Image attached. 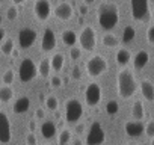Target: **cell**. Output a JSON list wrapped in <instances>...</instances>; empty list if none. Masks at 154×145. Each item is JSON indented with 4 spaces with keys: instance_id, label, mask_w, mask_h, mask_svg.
<instances>
[{
    "instance_id": "ffe728a7",
    "label": "cell",
    "mask_w": 154,
    "mask_h": 145,
    "mask_svg": "<svg viewBox=\"0 0 154 145\" xmlns=\"http://www.w3.org/2000/svg\"><path fill=\"white\" fill-rule=\"evenodd\" d=\"M29 107H30V100L27 98V97H20L15 103H14V112L15 113H26L27 110H29Z\"/></svg>"
},
{
    "instance_id": "b9f144b4",
    "label": "cell",
    "mask_w": 154,
    "mask_h": 145,
    "mask_svg": "<svg viewBox=\"0 0 154 145\" xmlns=\"http://www.w3.org/2000/svg\"><path fill=\"white\" fill-rule=\"evenodd\" d=\"M5 36H6V30H5L3 27H0V42L5 39Z\"/></svg>"
},
{
    "instance_id": "836d02e7",
    "label": "cell",
    "mask_w": 154,
    "mask_h": 145,
    "mask_svg": "<svg viewBox=\"0 0 154 145\" xmlns=\"http://www.w3.org/2000/svg\"><path fill=\"white\" fill-rule=\"evenodd\" d=\"M17 17H18V9H17L15 6H11V8L6 11V18H8L9 21H14Z\"/></svg>"
},
{
    "instance_id": "484cf974",
    "label": "cell",
    "mask_w": 154,
    "mask_h": 145,
    "mask_svg": "<svg viewBox=\"0 0 154 145\" xmlns=\"http://www.w3.org/2000/svg\"><path fill=\"white\" fill-rule=\"evenodd\" d=\"M134 36H136V30L133 26L124 27V30H122V41L124 42H131L134 39Z\"/></svg>"
},
{
    "instance_id": "44dd1931",
    "label": "cell",
    "mask_w": 154,
    "mask_h": 145,
    "mask_svg": "<svg viewBox=\"0 0 154 145\" xmlns=\"http://www.w3.org/2000/svg\"><path fill=\"white\" fill-rule=\"evenodd\" d=\"M63 59H65V57H63V54H62V53H54V54L50 57L51 69H53V71H56V72L62 71L63 63H65V60H63Z\"/></svg>"
},
{
    "instance_id": "8992f818",
    "label": "cell",
    "mask_w": 154,
    "mask_h": 145,
    "mask_svg": "<svg viewBox=\"0 0 154 145\" xmlns=\"http://www.w3.org/2000/svg\"><path fill=\"white\" fill-rule=\"evenodd\" d=\"M83 115V106L79 100L71 98L65 103V119L69 124H75Z\"/></svg>"
},
{
    "instance_id": "1f68e13d",
    "label": "cell",
    "mask_w": 154,
    "mask_h": 145,
    "mask_svg": "<svg viewBox=\"0 0 154 145\" xmlns=\"http://www.w3.org/2000/svg\"><path fill=\"white\" fill-rule=\"evenodd\" d=\"M14 79H15V72L12 69H6L3 72V83L5 85H12Z\"/></svg>"
},
{
    "instance_id": "83f0119b",
    "label": "cell",
    "mask_w": 154,
    "mask_h": 145,
    "mask_svg": "<svg viewBox=\"0 0 154 145\" xmlns=\"http://www.w3.org/2000/svg\"><path fill=\"white\" fill-rule=\"evenodd\" d=\"M14 41L9 38V39H5V42L2 44V48H0V50H2V53L3 54H6V56H9V54H12V51H14Z\"/></svg>"
},
{
    "instance_id": "ee69618b",
    "label": "cell",
    "mask_w": 154,
    "mask_h": 145,
    "mask_svg": "<svg viewBox=\"0 0 154 145\" xmlns=\"http://www.w3.org/2000/svg\"><path fill=\"white\" fill-rule=\"evenodd\" d=\"M83 128H85V125H83V124H79V125L75 127V131H79V133H82V131H83Z\"/></svg>"
},
{
    "instance_id": "d6a6232c",
    "label": "cell",
    "mask_w": 154,
    "mask_h": 145,
    "mask_svg": "<svg viewBox=\"0 0 154 145\" xmlns=\"http://www.w3.org/2000/svg\"><path fill=\"white\" fill-rule=\"evenodd\" d=\"M69 57L72 60H79L82 57V50L80 48H77V47H71L69 48Z\"/></svg>"
},
{
    "instance_id": "603a6c76",
    "label": "cell",
    "mask_w": 154,
    "mask_h": 145,
    "mask_svg": "<svg viewBox=\"0 0 154 145\" xmlns=\"http://www.w3.org/2000/svg\"><path fill=\"white\" fill-rule=\"evenodd\" d=\"M131 115L136 121H142L143 116H145V110H143V104L140 100H136L133 103V110H131Z\"/></svg>"
},
{
    "instance_id": "f546056e",
    "label": "cell",
    "mask_w": 154,
    "mask_h": 145,
    "mask_svg": "<svg viewBox=\"0 0 154 145\" xmlns=\"http://www.w3.org/2000/svg\"><path fill=\"white\" fill-rule=\"evenodd\" d=\"M71 140V131L69 130H62L59 133V145H66L68 142Z\"/></svg>"
},
{
    "instance_id": "7dc6e473",
    "label": "cell",
    "mask_w": 154,
    "mask_h": 145,
    "mask_svg": "<svg viewBox=\"0 0 154 145\" xmlns=\"http://www.w3.org/2000/svg\"><path fill=\"white\" fill-rule=\"evenodd\" d=\"M94 2H95V0H85V3H86V5H92Z\"/></svg>"
},
{
    "instance_id": "8fae6325",
    "label": "cell",
    "mask_w": 154,
    "mask_h": 145,
    "mask_svg": "<svg viewBox=\"0 0 154 145\" xmlns=\"http://www.w3.org/2000/svg\"><path fill=\"white\" fill-rule=\"evenodd\" d=\"M36 36L38 33L30 29V27H23L20 32H18V44H20V48H29L35 44L36 41Z\"/></svg>"
},
{
    "instance_id": "ab89813d",
    "label": "cell",
    "mask_w": 154,
    "mask_h": 145,
    "mask_svg": "<svg viewBox=\"0 0 154 145\" xmlns=\"http://www.w3.org/2000/svg\"><path fill=\"white\" fill-rule=\"evenodd\" d=\"M35 116H36V119H44V118H45L44 109H36V112H35Z\"/></svg>"
},
{
    "instance_id": "3957f363",
    "label": "cell",
    "mask_w": 154,
    "mask_h": 145,
    "mask_svg": "<svg viewBox=\"0 0 154 145\" xmlns=\"http://www.w3.org/2000/svg\"><path fill=\"white\" fill-rule=\"evenodd\" d=\"M85 68H86V72L89 77H100L101 74H104L107 71L109 65H107L106 57H103L101 54H95L86 60Z\"/></svg>"
},
{
    "instance_id": "816d5d0a",
    "label": "cell",
    "mask_w": 154,
    "mask_h": 145,
    "mask_svg": "<svg viewBox=\"0 0 154 145\" xmlns=\"http://www.w3.org/2000/svg\"><path fill=\"white\" fill-rule=\"evenodd\" d=\"M0 2H2V0H0Z\"/></svg>"
},
{
    "instance_id": "7c38bea8",
    "label": "cell",
    "mask_w": 154,
    "mask_h": 145,
    "mask_svg": "<svg viewBox=\"0 0 154 145\" xmlns=\"http://www.w3.org/2000/svg\"><path fill=\"white\" fill-rule=\"evenodd\" d=\"M54 47H56V33L51 27H45L44 33H42V38H41V50L48 53Z\"/></svg>"
},
{
    "instance_id": "bcb514c9",
    "label": "cell",
    "mask_w": 154,
    "mask_h": 145,
    "mask_svg": "<svg viewBox=\"0 0 154 145\" xmlns=\"http://www.w3.org/2000/svg\"><path fill=\"white\" fill-rule=\"evenodd\" d=\"M18 54H20V51L14 48V51H12V56H14V57H18Z\"/></svg>"
},
{
    "instance_id": "681fc988",
    "label": "cell",
    "mask_w": 154,
    "mask_h": 145,
    "mask_svg": "<svg viewBox=\"0 0 154 145\" xmlns=\"http://www.w3.org/2000/svg\"><path fill=\"white\" fill-rule=\"evenodd\" d=\"M2 21H3V15H0V24H2Z\"/></svg>"
},
{
    "instance_id": "4dcf8cb0",
    "label": "cell",
    "mask_w": 154,
    "mask_h": 145,
    "mask_svg": "<svg viewBox=\"0 0 154 145\" xmlns=\"http://www.w3.org/2000/svg\"><path fill=\"white\" fill-rule=\"evenodd\" d=\"M45 106H47V109H50V110H56L57 109V106H59V101H57V98L54 97V95H50V97H47V100H45Z\"/></svg>"
},
{
    "instance_id": "74e56055",
    "label": "cell",
    "mask_w": 154,
    "mask_h": 145,
    "mask_svg": "<svg viewBox=\"0 0 154 145\" xmlns=\"http://www.w3.org/2000/svg\"><path fill=\"white\" fill-rule=\"evenodd\" d=\"M26 142H27V145H38V140H36V136H35L33 131H30V133L27 134Z\"/></svg>"
},
{
    "instance_id": "ba28073f",
    "label": "cell",
    "mask_w": 154,
    "mask_h": 145,
    "mask_svg": "<svg viewBox=\"0 0 154 145\" xmlns=\"http://www.w3.org/2000/svg\"><path fill=\"white\" fill-rule=\"evenodd\" d=\"M106 139V133L98 121L92 122L89 127V131L86 133V145H101Z\"/></svg>"
},
{
    "instance_id": "c3c4849f",
    "label": "cell",
    "mask_w": 154,
    "mask_h": 145,
    "mask_svg": "<svg viewBox=\"0 0 154 145\" xmlns=\"http://www.w3.org/2000/svg\"><path fill=\"white\" fill-rule=\"evenodd\" d=\"M74 145H82V142H80V140H75V142H74Z\"/></svg>"
},
{
    "instance_id": "7a4b0ae2",
    "label": "cell",
    "mask_w": 154,
    "mask_h": 145,
    "mask_svg": "<svg viewBox=\"0 0 154 145\" xmlns=\"http://www.w3.org/2000/svg\"><path fill=\"white\" fill-rule=\"evenodd\" d=\"M116 85H118V94L122 97V98H130L134 95L136 89H137V82H136V77L134 74L124 68L118 72L116 76Z\"/></svg>"
},
{
    "instance_id": "60d3db41",
    "label": "cell",
    "mask_w": 154,
    "mask_h": 145,
    "mask_svg": "<svg viewBox=\"0 0 154 145\" xmlns=\"http://www.w3.org/2000/svg\"><path fill=\"white\" fill-rule=\"evenodd\" d=\"M79 11H80V14H82V15H86V14H88V5H86V3H85V5H82Z\"/></svg>"
},
{
    "instance_id": "8d00e7d4",
    "label": "cell",
    "mask_w": 154,
    "mask_h": 145,
    "mask_svg": "<svg viewBox=\"0 0 154 145\" xmlns=\"http://www.w3.org/2000/svg\"><path fill=\"white\" fill-rule=\"evenodd\" d=\"M50 85H51L53 88H59V86H62V79H60L59 76H53V77L50 79Z\"/></svg>"
},
{
    "instance_id": "d6986e66",
    "label": "cell",
    "mask_w": 154,
    "mask_h": 145,
    "mask_svg": "<svg viewBox=\"0 0 154 145\" xmlns=\"http://www.w3.org/2000/svg\"><path fill=\"white\" fill-rule=\"evenodd\" d=\"M140 92H142V95H143L145 100L154 101V85L149 80H142V83H140Z\"/></svg>"
},
{
    "instance_id": "7bdbcfd3",
    "label": "cell",
    "mask_w": 154,
    "mask_h": 145,
    "mask_svg": "<svg viewBox=\"0 0 154 145\" xmlns=\"http://www.w3.org/2000/svg\"><path fill=\"white\" fill-rule=\"evenodd\" d=\"M29 128H30V131H35V128H36L35 121H30V122H29Z\"/></svg>"
},
{
    "instance_id": "7402d4cb",
    "label": "cell",
    "mask_w": 154,
    "mask_h": 145,
    "mask_svg": "<svg viewBox=\"0 0 154 145\" xmlns=\"http://www.w3.org/2000/svg\"><path fill=\"white\" fill-rule=\"evenodd\" d=\"M115 59H116V63L118 65H127L128 62H130V59H131V54H130V51L127 50V48H119L118 51H116V54H115Z\"/></svg>"
},
{
    "instance_id": "e0dca14e",
    "label": "cell",
    "mask_w": 154,
    "mask_h": 145,
    "mask_svg": "<svg viewBox=\"0 0 154 145\" xmlns=\"http://www.w3.org/2000/svg\"><path fill=\"white\" fill-rule=\"evenodd\" d=\"M39 130H41V134H42L44 139H51L56 134V125H54L53 121H44L41 124Z\"/></svg>"
},
{
    "instance_id": "f907efd6",
    "label": "cell",
    "mask_w": 154,
    "mask_h": 145,
    "mask_svg": "<svg viewBox=\"0 0 154 145\" xmlns=\"http://www.w3.org/2000/svg\"><path fill=\"white\" fill-rule=\"evenodd\" d=\"M151 145H154V137H152V140H151Z\"/></svg>"
},
{
    "instance_id": "d590c367",
    "label": "cell",
    "mask_w": 154,
    "mask_h": 145,
    "mask_svg": "<svg viewBox=\"0 0 154 145\" xmlns=\"http://www.w3.org/2000/svg\"><path fill=\"white\" fill-rule=\"evenodd\" d=\"M71 77H72L74 80H80V79H82V71H80L79 66H74V68H72V71H71Z\"/></svg>"
},
{
    "instance_id": "9c48e42d",
    "label": "cell",
    "mask_w": 154,
    "mask_h": 145,
    "mask_svg": "<svg viewBox=\"0 0 154 145\" xmlns=\"http://www.w3.org/2000/svg\"><path fill=\"white\" fill-rule=\"evenodd\" d=\"M101 95H103L101 86H100L98 83H95V82L89 83V85L86 86V89H85V101H86V104L91 106V107L97 106V104L101 101Z\"/></svg>"
},
{
    "instance_id": "f6af8a7d",
    "label": "cell",
    "mask_w": 154,
    "mask_h": 145,
    "mask_svg": "<svg viewBox=\"0 0 154 145\" xmlns=\"http://www.w3.org/2000/svg\"><path fill=\"white\" fill-rule=\"evenodd\" d=\"M12 2H14V5H23L26 0H12Z\"/></svg>"
},
{
    "instance_id": "cb8c5ba5",
    "label": "cell",
    "mask_w": 154,
    "mask_h": 145,
    "mask_svg": "<svg viewBox=\"0 0 154 145\" xmlns=\"http://www.w3.org/2000/svg\"><path fill=\"white\" fill-rule=\"evenodd\" d=\"M50 71H51V63H50V59H42L41 62H39V66H38V74L41 76V77H48L50 76Z\"/></svg>"
},
{
    "instance_id": "ac0fdd59",
    "label": "cell",
    "mask_w": 154,
    "mask_h": 145,
    "mask_svg": "<svg viewBox=\"0 0 154 145\" xmlns=\"http://www.w3.org/2000/svg\"><path fill=\"white\" fill-rule=\"evenodd\" d=\"M60 38H62V42H63L66 47H74L75 42L79 41V36H77L75 32L71 30V29H65V30L60 33Z\"/></svg>"
},
{
    "instance_id": "2e32d148",
    "label": "cell",
    "mask_w": 154,
    "mask_h": 145,
    "mask_svg": "<svg viewBox=\"0 0 154 145\" xmlns=\"http://www.w3.org/2000/svg\"><path fill=\"white\" fill-rule=\"evenodd\" d=\"M148 60H149V53L146 50H139L136 53V56L133 57V65H134L136 69H142V68L146 66Z\"/></svg>"
},
{
    "instance_id": "6da1fadb",
    "label": "cell",
    "mask_w": 154,
    "mask_h": 145,
    "mask_svg": "<svg viewBox=\"0 0 154 145\" xmlns=\"http://www.w3.org/2000/svg\"><path fill=\"white\" fill-rule=\"evenodd\" d=\"M97 20L101 29L112 30L119 21V9L115 3H101L97 9Z\"/></svg>"
},
{
    "instance_id": "9a60e30c",
    "label": "cell",
    "mask_w": 154,
    "mask_h": 145,
    "mask_svg": "<svg viewBox=\"0 0 154 145\" xmlns=\"http://www.w3.org/2000/svg\"><path fill=\"white\" fill-rule=\"evenodd\" d=\"M124 128H125L127 136H130V137H137L142 133H145V125L140 121H128V122H125Z\"/></svg>"
},
{
    "instance_id": "e575fe53",
    "label": "cell",
    "mask_w": 154,
    "mask_h": 145,
    "mask_svg": "<svg viewBox=\"0 0 154 145\" xmlns=\"http://www.w3.org/2000/svg\"><path fill=\"white\" fill-rule=\"evenodd\" d=\"M145 134L148 136V137H154V121H149L146 125H145Z\"/></svg>"
},
{
    "instance_id": "52a82bcc",
    "label": "cell",
    "mask_w": 154,
    "mask_h": 145,
    "mask_svg": "<svg viewBox=\"0 0 154 145\" xmlns=\"http://www.w3.org/2000/svg\"><path fill=\"white\" fill-rule=\"evenodd\" d=\"M79 44L85 51H92L97 47V33H95L94 27H91V26L83 27V30L79 35Z\"/></svg>"
},
{
    "instance_id": "f1b7e54d",
    "label": "cell",
    "mask_w": 154,
    "mask_h": 145,
    "mask_svg": "<svg viewBox=\"0 0 154 145\" xmlns=\"http://www.w3.org/2000/svg\"><path fill=\"white\" fill-rule=\"evenodd\" d=\"M118 110H119V104H118V101L110 100V101L106 104V112H107L109 115H116Z\"/></svg>"
},
{
    "instance_id": "277c9868",
    "label": "cell",
    "mask_w": 154,
    "mask_h": 145,
    "mask_svg": "<svg viewBox=\"0 0 154 145\" xmlns=\"http://www.w3.org/2000/svg\"><path fill=\"white\" fill-rule=\"evenodd\" d=\"M38 76V66L30 57H24L18 65V77L23 83L32 82Z\"/></svg>"
},
{
    "instance_id": "d4e9b609",
    "label": "cell",
    "mask_w": 154,
    "mask_h": 145,
    "mask_svg": "<svg viewBox=\"0 0 154 145\" xmlns=\"http://www.w3.org/2000/svg\"><path fill=\"white\" fill-rule=\"evenodd\" d=\"M14 97V91L9 85H5L0 88V101L2 103H9Z\"/></svg>"
},
{
    "instance_id": "f35d334b",
    "label": "cell",
    "mask_w": 154,
    "mask_h": 145,
    "mask_svg": "<svg viewBox=\"0 0 154 145\" xmlns=\"http://www.w3.org/2000/svg\"><path fill=\"white\" fill-rule=\"evenodd\" d=\"M146 39L149 44H154V26H149L146 30Z\"/></svg>"
},
{
    "instance_id": "30bf717a",
    "label": "cell",
    "mask_w": 154,
    "mask_h": 145,
    "mask_svg": "<svg viewBox=\"0 0 154 145\" xmlns=\"http://www.w3.org/2000/svg\"><path fill=\"white\" fill-rule=\"evenodd\" d=\"M33 12H35V17L39 21H47L50 18L51 12H53L50 0H36L35 5H33Z\"/></svg>"
},
{
    "instance_id": "5b68a950",
    "label": "cell",
    "mask_w": 154,
    "mask_h": 145,
    "mask_svg": "<svg viewBox=\"0 0 154 145\" xmlns=\"http://www.w3.org/2000/svg\"><path fill=\"white\" fill-rule=\"evenodd\" d=\"M130 8L134 21H146L149 18V0H130Z\"/></svg>"
},
{
    "instance_id": "5bb4252c",
    "label": "cell",
    "mask_w": 154,
    "mask_h": 145,
    "mask_svg": "<svg viewBox=\"0 0 154 145\" xmlns=\"http://www.w3.org/2000/svg\"><path fill=\"white\" fill-rule=\"evenodd\" d=\"M53 14H54V17H56L57 20L66 21V20H69V18L72 17L74 9H72V6H71L68 2H62V3H59V5L54 8Z\"/></svg>"
},
{
    "instance_id": "4fadbf2b",
    "label": "cell",
    "mask_w": 154,
    "mask_h": 145,
    "mask_svg": "<svg viewBox=\"0 0 154 145\" xmlns=\"http://www.w3.org/2000/svg\"><path fill=\"white\" fill-rule=\"evenodd\" d=\"M12 137L11 133V122L9 118L5 112H0V142L2 143H8Z\"/></svg>"
},
{
    "instance_id": "4316f807",
    "label": "cell",
    "mask_w": 154,
    "mask_h": 145,
    "mask_svg": "<svg viewBox=\"0 0 154 145\" xmlns=\"http://www.w3.org/2000/svg\"><path fill=\"white\" fill-rule=\"evenodd\" d=\"M103 44H104L106 47H109V48H113V47H116V45H118V39H116V36H115V35L107 33V35H104V36H103Z\"/></svg>"
}]
</instances>
